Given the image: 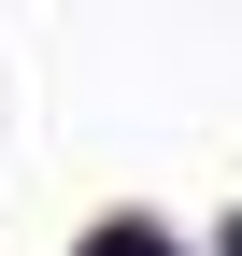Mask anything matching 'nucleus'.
Returning a JSON list of instances; mask_svg holds the SVG:
<instances>
[{
  "instance_id": "nucleus-1",
  "label": "nucleus",
  "mask_w": 242,
  "mask_h": 256,
  "mask_svg": "<svg viewBox=\"0 0 242 256\" xmlns=\"http://www.w3.org/2000/svg\"><path fill=\"white\" fill-rule=\"evenodd\" d=\"M86 256H171V242H157V228H100Z\"/></svg>"
},
{
  "instance_id": "nucleus-2",
  "label": "nucleus",
  "mask_w": 242,
  "mask_h": 256,
  "mask_svg": "<svg viewBox=\"0 0 242 256\" xmlns=\"http://www.w3.org/2000/svg\"><path fill=\"white\" fill-rule=\"evenodd\" d=\"M228 256H242V228H228Z\"/></svg>"
}]
</instances>
